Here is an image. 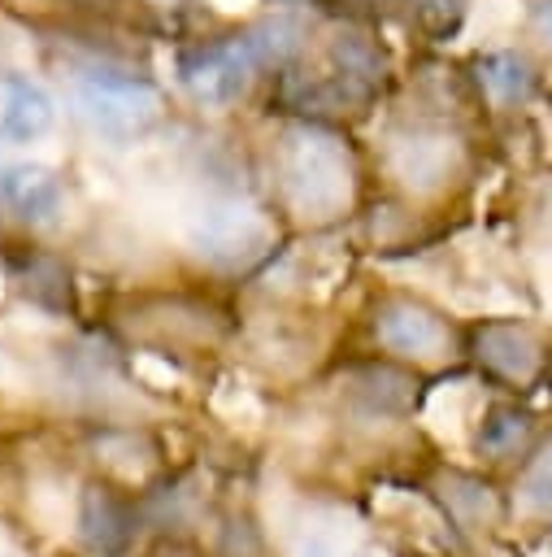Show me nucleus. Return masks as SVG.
<instances>
[{"instance_id": "nucleus-1", "label": "nucleus", "mask_w": 552, "mask_h": 557, "mask_svg": "<svg viewBox=\"0 0 552 557\" xmlns=\"http://www.w3.org/2000/svg\"><path fill=\"white\" fill-rule=\"evenodd\" d=\"M304 9H269L261 17L217 26L174 44V87L196 109H235L278 70H287L313 39Z\"/></svg>"}, {"instance_id": "nucleus-2", "label": "nucleus", "mask_w": 552, "mask_h": 557, "mask_svg": "<svg viewBox=\"0 0 552 557\" xmlns=\"http://www.w3.org/2000/svg\"><path fill=\"white\" fill-rule=\"evenodd\" d=\"M265 178L269 205L283 213V222L335 226L361 213L365 161L348 126L278 113L265 139Z\"/></svg>"}, {"instance_id": "nucleus-3", "label": "nucleus", "mask_w": 552, "mask_h": 557, "mask_svg": "<svg viewBox=\"0 0 552 557\" xmlns=\"http://www.w3.org/2000/svg\"><path fill=\"white\" fill-rule=\"evenodd\" d=\"M474 152L461 117L409 104L378 139V174L404 200H439L469 178Z\"/></svg>"}, {"instance_id": "nucleus-4", "label": "nucleus", "mask_w": 552, "mask_h": 557, "mask_svg": "<svg viewBox=\"0 0 552 557\" xmlns=\"http://www.w3.org/2000/svg\"><path fill=\"white\" fill-rule=\"evenodd\" d=\"M113 331L161 357H209L235 335V318L204 292L187 287H143L113 305Z\"/></svg>"}, {"instance_id": "nucleus-5", "label": "nucleus", "mask_w": 552, "mask_h": 557, "mask_svg": "<svg viewBox=\"0 0 552 557\" xmlns=\"http://www.w3.org/2000/svg\"><path fill=\"white\" fill-rule=\"evenodd\" d=\"M70 87H74V104L87 117V126L113 144H135L143 135H152L170 113L165 87L152 74H143L117 57L78 61L70 70Z\"/></svg>"}, {"instance_id": "nucleus-6", "label": "nucleus", "mask_w": 552, "mask_h": 557, "mask_svg": "<svg viewBox=\"0 0 552 557\" xmlns=\"http://www.w3.org/2000/svg\"><path fill=\"white\" fill-rule=\"evenodd\" d=\"M278 239H283V213L269 200L217 196L191 222L196 257L222 274H248L274 261Z\"/></svg>"}, {"instance_id": "nucleus-7", "label": "nucleus", "mask_w": 552, "mask_h": 557, "mask_svg": "<svg viewBox=\"0 0 552 557\" xmlns=\"http://www.w3.org/2000/svg\"><path fill=\"white\" fill-rule=\"evenodd\" d=\"M365 331L382 357L417 370L465 357V326H456L439 305L413 292H378L365 309Z\"/></svg>"}, {"instance_id": "nucleus-8", "label": "nucleus", "mask_w": 552, "mask_h": 557, "mask_svg": "<svg viewBox=\"0 0 552 557\" xmlns=\"http://www.w3.org/2000/svg\"><path fill=\"white\" fill-rule=\"evenodd\" d=\"M465 357L482 379L535 392L552 374V335L530 318H478L465 326Z\"/></svg>"}, {"instance_id": "nucleus-9", "label": "nucleus", "mask_w": 552, "mask_h": 557, "mask_svg": "<svg viewBox=\"0 0 552 557\" xmlns=\"http://www.w3.org/2000/svg\"><path fill=\"white\" fill-rule=\"evenodd\" d=\"M139 531V505L135 492L91 474L78 492V540L91 557H126Z\"/></svg>"}, {"instance_id": "nucleus-10", "label": "nucleus", "mask_w": 552, "mask_h": 557, "mask_svg": "<svg viewBox=\"0 0 552 557\" xmlns=\"http://www.w3.org/2000/svg\"><path fill=\"white\" fill-rule=\"evenodd\" d=\"M465 78H469V91L478 100V113H517L543 87V70L526 48L474 52L465 61Z\"/></svg>"}, {"instance_id": "nucleus-11", "label": "nucleus", "mask_w": 552, "mask_h": 557, "mask_svg": "<svg viewBox=\"0 0 552 557\" xmlns=\"http://www.w3.org/2000/svg\"><path fill=\"white\" fill-rule=\"evenodd\" d=\"M426 496L439 505V513L448 518V527L461 540L491 535L509 513V505L491 479H482L474 470H456V466H435L426 479Z\"/></svg>"}, {"instance_id": "nucleus-12", "label": "nucleus", "mask_w": 552, "mask_h": 557, "mask_svg": "<svg viewBox=\"0 0 552 557\" xmlns=\"http://www.w3.org/2000/svg\"><path fill=\"white\" fill-rule=\"evenodd\" d=\"M343 387H348V400L369 418H409L422 400V370L378 352L369 361L348 366Z\"/></svg>"}, {"instance_id": "nucleus-13", "label": "nucleus", "mask_w": 552, "mask_h": 557, "mask_svg": "<svg viewBox=\"0 0 552 557\" xmlns=\"http://www.w3.org/2000/svg\"><path fill=\"white\" fill-rule=\"evenodd\" d=\"M96 474L122 483V487H148L161 474V444L143 426H104L91 435Z\"/></svg>"}, {"instance_id": "nucleus-14", "label": "nucleus", "mask_w": 552, "mask_h": 557, "mask_svg": "<svg viewBox=\"0 0 552 557\" xmlns=\"http://www.w3.org/2000/svg\"><path fill=\"white\" fill-rule=\"evenodd\" d=\"M0 205L22 226H52L65 209V183L52 165L17 161V165L0 170Z\"/></svg>"}, {"instance_id": "nucleus-15", "label": "nucleus", "mask_w": 552, "mask_h": 557, "mask_svg": "<svg viewBox=\"0 0 552 557\" xmlns=\"http://www.w3.org/2000/svg\"><path fill=\"white\" fill-rule=\"evenodd\" d=\"M57 126V96L30 78L0 70V144H39Z\"/></svg>"}, {"instance_id": "nucleus-16", "label": "nucleus", "mask_w": 552, "mask_h": 557, "mask_svg": "<svg viewBox=\"0 0 552 557\" xmlns=\"http://www.w3.org/2000/svg\"><path fill=\"white\" fill-rule=\"evenodd\" d=\"M9 274L22 287V296L48 313H70L74 309V274L65 265V257L48 252V248H17L9 252Z\"/></svg>"}, {"instance_id": "nucleus-17", "label": "nucleus", "mask_w": 552, "mask_h": 557, "mask_svg": "<svg viewBox=\"0 0 552 557\" xmlns=\"http://www.w3.org/2000/svg\"><path fill=\"white\" fill-rule=\"evenodd\" d=\"M539 440H543L539 418H535L530 409H522V405H491V409L482 413L478 431H474L478 457H487V461H495V466H504V461H526Z\"/></svg>"}, {"instance_id": "nucleus-18", "label": "nucleus", "mask_w": 552, "mask_h": 557, "mask_svg": "<svg viewBox=\"0 0 552 557\" xmlns=\"http://www.w3.org/2000/svg\"><path fill=\"white\" fill-rule=\"evenodd\" d=\"M396 13L404 17L409 35H417L430 48H439V44L461 35L469 0H396Z\"/></svg>"}, {"instance_id": "nucleus-19", "label": "nucleus", "mask_w": 552, "mask_h": 557, "mask_svg": "<svg viewBox=\"0 0 552 557\" xmlns=\"http://www.w3.org/2000/svg\"><path fill=\"white\" fill-rule=\"evenodd\" d=\"M517 505L535 518H552V431L530 448L517 474Z\"/></svg>"}, {"instance_id": "nucleus-20", "label": "nucleus", "mask_w": 552, "mask_h": 557, "mask_svg": "<svg viewBox=\"0 0 552 557\" xmlns=\"http://www.w3.org/2000/svg\"><path fill=\"white\" fill-rule=\"evenodd\" d=\"M213 557H269V548H265L261 527H256L248 513H230V518H222V527H217Z\"/></svg>"}, {"instance_id": "nucleus-21", "label": "nucleus", "mask_w": 552, "mask_h": 557, "mask_svg": "<svg viewBox=\"0 0 552 557\" xmlns=\"http://www.w3.org/2000/svg\"><path fill=\"white\" fill-rule=\"evenodd\" d=\"M330 13H343V17H365V22H378L382 13H396V0H326Z\"/></svg>"}, {"instance_id": "nucleus-22", "label": "nucleus", "mask_w": 552, "mask_h": 557, "mask_svg": "<svg viewBox=\"0 0 552 557\" xmlns=\"http://www.w3.org/2000/svg\"><path fill=\"white\" fill-rule=\"evenodd\" d=\"M152 557H209V553L200 544H191V540H161Z\"/></svg>"}, {"instance_id": "nucleus-23", "label": "nucleus", "mask_w": 552, "mask_h": 557, "mask_svg": "<svg viewBox=\"0 0 552 557\" xmlns=\"http://www.w3.org/2000/svg\"><path fill=\"white\" fill-rule=\"evenodd\" d=\"M269 9H326V0H265Z\"/></svg>"}]
</instances>
